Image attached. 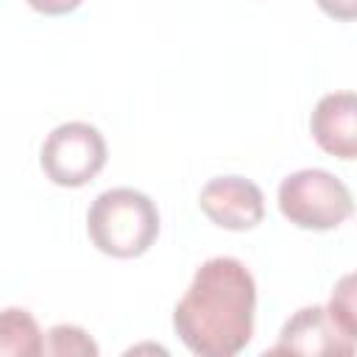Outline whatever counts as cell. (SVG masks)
I'll list each match as a JSON object with an SVG mask.
<instances>
[{
  "mask_svg": "<svg viewBox=\"0 0 357 357\" xmlns=\"http://www.w3.org/2000/svg\"><path fill=\"white\" fill-rule=\"evenodd\" d=\"M318 6H321L324 14H329L335 20H343V22L357 17V0H318Z\"/></svg>",
  "mask_w": 357,
  "mask_h": 357,
  "instance_id": "obj_12",
  "label": "cell"
},
{
  "mask_svg": "<svg viewBox=\"0 0 357 357\" xmlns=\"http://www.w3.org/2000/svg\"><path fill=\"white\" fill-rule=\"evenodd\" d=\"M279 212L298 229L326 231L340 226L354 212L349 187L321 167H304L282 178L279 184Z\"/></svg>",
  "mask_w": 357,
  "mask_h": 357,
  "instance_id": "obj_3",
  "label": "cell"
},
{
  "mask_svg": "<svg viewBox=\"0 0 357 357\" xmlns=\"http://www.w3.org/2000/svg\"><path fill=\"white\" fill-rule=\"evenodd\" d=\"M39 165L45 176L59 187H81L92 181L106 165L103 134L81 120L56 126L39 151Z\"/></svg>",
  "mask_w": 357,
  "mask_h": 357,
  "instance_id": "obj_4",
  "label": "cell"
},
{
  "mask_svg": "<svg viewBox=\"0 0 357 357\" xmlns=\"http://www.w3.org/2000/svg\"><path fill=\"white\" fill-rule=\"evenodd\" d=\"M45 354H53V357H95L98 343L81 326L56 324V326H50V332L45 337Z\"/></svg>",
  "mask_w": 357,
  "mask_h": 357,
  "instance_id": "obj_9",
  "label": "cell"
},
{
  "mask_svg": "<svg viewBox=\"0 0 357 357\" xmlns=\"http://www.w3.org/2000/svg\"><path fill=\"white\" fill-rule=\"evenodd\" d=\"M45 337L36 318L22 307L0 310V357H39Z\"/></svg>",
  "mask_w": 357,
  "mask_h": 357,
  "instance_id": "obj_8",
  "label": "cell"
},
{
  "mask_svg": "<svg viewBox=\"0 0 357 357\" xmlns=\"http://www.w3.org/2000/svg\"><path fill=\"white\" fill-rule=\"evenodd\" d=\"M201 212L220 229L245 231L262 223L265 195L262 190L243 176H218L209 178L198 192Z\"/></svg>",
  "mask_w": 357,
  "mask_h": 357,
  "instance_id": "obj_5",
  "label": "cell"
},
{
  "mask_svg": "<svg viewBox=\"0 0 357 357\" xmlns=\"http://www.w3.org/2000/svg\"><path fill=\"white\" fill-rule=\"evenodd\" d=\"M257 282L234 257L206 259L173 310L181 343L201 357H231L251 343Z\"/></svg>",
  "mask_w": 357,
  "mask_h": 357,
  "instance_id": "obj_1",
  "label": "cell"
},
{
  "mask_svg": "<svg viewBox=\"0 0 357 357\" xmlns=\"http://www.w3.org/2000/svg\"><path fill=\"white\" fill-rule=\"evenodd\" d=\"M310 131L315 142L337 156V159H354L357 153V100L354 92H329L324 95L310 117Z\"/></svg>",
  "mask_w": 357,
  "mask_h": 357,
  "instance_id": "obj_7",
  "label": "cell"
},
{
  "mask_svg": "<svg viewBox=\"0 0 357 357\" xmlns=\"http://www.w3.org/2000/svg\"><path fill=\"white\" fill-rule=\"evenodd\" d=\"M268 354H335V357H351L354 354V337L343 332L326 312V307H301L293 312L279 340L268 349Z\"/></svg>",
  "mask_w": 357,
  "mask_h": 357,
  "instance_id": "obj_6",
  "label": "cell"
},
{
  "mask_svg": "<svg viewBox=\"0 0 357 357\" xmlns=\"http://www.w3.org/2000/svg\"><path fill=\"white\" fill-rule=\"evenodd\" d=\"M86 231L98 251L131 259L153 245L159 234V209L139 190L112 187L92 201L86 212Z\"/></svg>",
  "mask_w": 357,
  "mask_h": 357,
  "instance_id": "obj_2",
  "label": "cell"
},
{
  "mask_svg": "<svg viewBox=\"0 0 357 357\" xmlns=\"http://www.w3.org/2000/svg\"><path fill=\"white\" fill-rule=\"evenodd\" d=\"M326 312H329V318H332L343 332H349L351 337L357 335L354 276H351V273H346V276L337 282V287H335V293H332V298H329V304H326Z\"/></svg>",
  "mask_w": 357,
  "mask_h": 357,
  "instance_id": "obj_10",
  "label": "cell"
},
{
  "mask_svg": "<svg viewBox=\"0 0 357 357\" xmlns=\"http://www.w3.org/2000/svg\"><path fill=\"white\" fill-rule=\"evenodd\" d=\"M33 11L39 14H47V17H59V14H70L75 11L84 0H25Z\"/></svg>",
  "mask_w": 357,
  "mask_h": 357,
  "instance_id": "obj_11",
  "label": "cell"
}]
</instances>
